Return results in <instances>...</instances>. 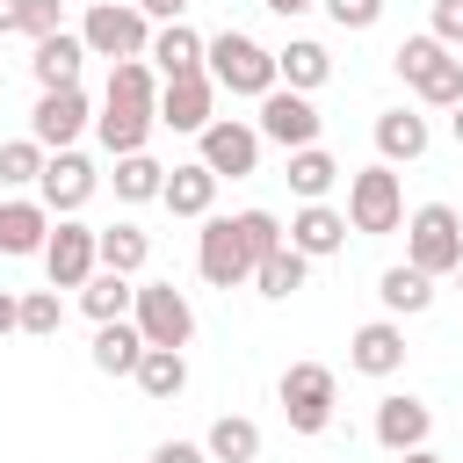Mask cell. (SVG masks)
Here are the masks:
<instances>
[{"instance_id": "cell-1", "label": "cell", "mask_w": 463, "mask_h": 463, "mask_svg": "<svg viewBox=\"0 0 463 463\" xmlns=\"http://www.w3.org/2000/svg\"><path fill=\"white\" fill-rule=\"evenodd\" d=\"M152 123H159V80H152V65H145V58L109 65V94H101V116H94L101 145H109L116 159H130V152H145Z\"/></svg>"}, {"instance_id": "cell-2", "label": "cell", "mask_w": 463, "mask_h": 463, "mask_svg": "<svg viewBox=\"0 0 463 463\" xmlns=\"http://www.w3.org/2000/svg\"><path fill=\"white\" fill-rule=\"evenodd\" d=\"M203 72H210L224 94H246V101H268V94L282 87L275 51H260V43H253V36H239V29H224V36H210V43H203Z\"/></svg>"}, {"instance_id": "cell-3", "label": "cell", "mask_w": 463, "mask_h": 463, "mask_svg": "<svg viewBox=\"0 0 463 463\" xmlns=\"http://www.w3.org/2000/svg\"><path fill=\"white\" fill-rule=\"evenodd\" d=\"M391 65H398V80H405L427 109H456V101H463V58H456L441 36H405V43L391 51Z\"/></svg>"}, {"instance_id": "cell-4", "label": "cell", "mask_w": 463, "mask_h": 463, "mask_svg": "<svg viewBox=\"0 0 463 463\" xmlns=\"http://www.w3.org/2000/svg\"><path fill=\"white\" fill-rule=\"evenodd\" d=\"M80 43H87V58L123 65V58H145L152 51V22H145L137 0H94L87 22H80Z\"/></svg>"}, {"instance_id": "cell-5", "label": "cell", "mask_w": 463, "mask_h": 463, "mask_svg": "<svg viewBox=\"0 0 463 463\" xmlns=\"http://www.w3.org/2000/svg\"><path fill=\"white\" fill-rule=\"evenodd\" d=\"M405 260L420 275H456L463 268V217L449 203H420L405 217Z\"/></svg>"}, {"instance_id": "cell-6", "label": "cell", "mask_w": 463, "mask_h": 463, "mask_svg": "<svg viewBox=\"0 0 463 463\" xmlns=\"http://www.w3.org/2000/svg\"><path fill=\"white\" fill-rule=\"evenodd\" d=\"M275 398H282V420L297 434H326L333 427V405H340V383H333L326 362H289L282 383H275Z\"/></svg>"}, {"instance_id": "cell-7", "label": "cell", "mask_w": 463, "mask_h": 463, "mask_svg": "<svg viewBox=\"0 0 463 463\" xmlns=\"http://www.w3.org/2000/svg\"><path fill=\"white\" fill-rule=\"evenodd\" d=\"M347 224L354 232H369V239H383V232H398L405 224V188H398V174L376 159V166H362L354 181H347Z\"/></svg>"}, {"instance_id": "cell-8", "label": "cell", "mask_w": 463, "mask_h": 463, "mask_svg": "<svg viewBox=\"0 0 463 463\" xmlns=\"http://www.w3.org/2000/svg\"><path fill=\"white\" fill-rule=\"evenodd\" d=\"M43 268H51V289H87L101 275V232L80 224V217H58L51 246H43Z\"/></svg>"}, {"instance_id": "cell-9", "label": "cell", "mask_w": 463, "mask_h": 463, "mask_svg": "<svg viewBox=\"0 0 463 463\" xmlns=\"http://www.w3.org/2000/svg\"><path fill=\"white\" fill-rule=\"evenodd\" d=\"M130 318H137L145 347H188V340H195V311H188V297H181L174 282H145Z\"/></svg>"}, {"instance_id": "cell-10", "label": "cell", "mask_w": 463, "mask_h": 463, "mask_svg": "<svg viewBox=\"0 0 463 463\" xmlns=\"http://www.w3.org/2000/svg\"><path fill=\"white\" fill-rule=\"evenodd\" d=\"M195 268L210 289H232V282H253V260L239 246V217H203L195 232Z\"/></svg>"}, {"instance_id": "cell-11", "label": "cell", "mask_w": 463, "mask_h": 463, "mask_svg": "<svg viewBox=\"0 0 463 463\" xmlns=\"http://www.w3.org/2000/svg\"><path fill=\"white\" fill-rule=\"evenodd\" d=\"M260 145H282V152H304V145H318V109H311V94H297V87H275L268 101H260Z\"/></svg>"}, {"instance_id": "cell-12", "label": "cell", "mask_w": 463, "mask_h": 463, "mask_svg": "<svg viewBox=\"0 0 463 463\" xmlns=\"http://www.w3.org/2000/svg\"><path fill=\"white\" fill-rule=\"evenodd\" d=\"M101 188V174H94V159L87 152H51V166H43V181H36V203L51 210V217H80V203Z\"/></svg>"}, {"instance_id": "cell-13", "label": "cell", "mask_w": 463, "mask_h": 463, "mask_svg": "<svg viewBox=\"0 0 463 463\" xmlns=\"http://www.w3.org/2000/svg\"><path fill=\"white\" fill-rule=\"evenodd\" d=\"M159 123H166V130H188V137H203V130L217 123V80H210V72L166 80V87H159Z\"/></svg>"}, {"instance_id": "cell-14", "label": "cell", "mask_w": 463, "mask_h": 463, "mask_svg": "<svg viewBox=\"0 0 463 463\" xmlns=\"http://www.w3.org/2000/svg\"><path fill=\"white\" fill-rule=\"evenodd\" d=\"M203 166H210L217 181H224V174H232V181H246V174L260 166V130H253V123H239V116H217V123L203 130Z\"/></svg>"}, {"instance_id": "cell-15", "label": "cell", "mask_w": 463, "mask_h": 463, "mask_svg": "<svg viewBox=\"0 0 463 463\" xmlns=\"http://www.w3.org/2000/svg\"><path fill=\"white\" fill-rule=\"evenodd\" d=\"M94 123V109H87V94L80 87H58V94H43L36 101V116H29V137L43 145V152H72V137Z\"/></svg>"}, {"instance_id": "cell-16", "label": "cell", "mask_w": 463, "mask_h": 463, "mask_svg": "<svg viewBox=\"0 0 463 463\" xmlns=\"http://www.w3.org/2000/svg\"><path fill=\"white\" fill-rule=\"evenodd\" d=\"M347 210H333V203H304L297 217H289V246L304 253V260H326V253H340L347 246Z\"/></svg>"}, {"instance_id": "cell-17", "label": "cell", "mask_w": 463, "mask_h": 463, "mask_svg": "<svg viewBox=\"0 0 463 463\" xmlns=\"http://www.w3.org/2000/svg\"><path fill=\"white\" fill-rule=\"evenodd\" d=\"M347 362H354L362 376H398V369H405V333H398V318H369V326H354Z\"/></svg>"}, {"instance_id": "cell-18", "label": "cell", "mask_w": 463, "mask_h": 463, "mask_svg": "<svg viewBox=\"0 0 463 463\" xmlns=\"http://www.w3.org/2000/svg\"><path fill=\"white\" fill-rule=\"evenodd\" d=\"M427 434H434V412H427L420 398H383V405H376V441H383L391 456L427 449Z\"/></svg>"}, {"instance_id": "cell-19", "label": "cell", "mask_w": 463, "mask_h": 463, "mask_svg": "<svg viewBox=\"0 0 463 463\" xmlns=\"http://www.w3.org/2000/svg\"><path fill=\"white\" fill-rule=\"evenodd\" d=\"M145 65H152L159 80H188V72H203V36H195L188 22H166V29H152Z\"/></svg>"}, {"instance_id": "cell-20", "label": "cell", "mask_w": 463, "mask_h": 463, "mask_svg": "<svg viewBox=\"0 0 463 463\" xmlns=\"http://www.w3.org/2000/svg\"><path fill=\"white\" fill-rule=\"evenodd\" d=\"M80 58H87V43H80L72 29H58V36H43V43H36L29 72H36V87H43V94H58V87H80Z\"/></svg>"}, {"instance_id": "cell-21", "label": "cell", "mask_w": 463, "mask_h": 463, "mask_svg": "<svg viewBox=\"0 0 463 463\" xmlns=\"http://www.w3.org/2000/svg\"><path fill=\"white\" fill-rule=\"evenodd\" d=\"M427 145H434L427 116H412V109H383V116H376V152H383V166H398V159L412 166Z\"/></svg>"}, {"instance_id": "cell-22", "label": "cell", "mask_w": 463, "mask_h": 463, "mask_svg": "<svg viewBox=\"0 0 463 463\" xmlns=\"http://www.w3.org/2000/svg\"><path fill=\"white\" fill-rule=\"evenodd\" d=\"M137 362H145V333H137V318H109V326H94V369H101V376H137Z\"/></svg>"}, {"instance_id": "cell-23", "label": "cell", "mask_w": 463, "mask_h": 463, "mask_svg": "<svg viewBox=\"0 0 463 463\" xmlns=\"http://www.w3.org/2000/svg\"><path fill=\"white\" fill-rule=\"evenodd\" d=\"M174 217H210V203H217V174L203 166V159H188V166H166V195H159Z\"/></svg>"}, {"instance_id": "cell-24", "label": "cell", "mask_w": 463, "mask_h": 463, "mask_svg": "<svg viewBox=\"0 0 463 463\" xmlns=\"http://www.w3.org/2000/svg\"><path fill=\"white\" fill-rule=\"evenodd\" d=\"M275 72H282V87L311 94V87H326V80H333V51H326V43H311V36H297V43H282V51H275Z\"/></svg>"}, {"instance_id": "cell-25", "label": "cell", "mask_w": 463, "mask_h": 463, "mask_svg": "<svg viewBox=\"0 0 463 463\" xmlns=\"http://www.w3.org/2000/svg\"><path fill=\"white\" fill-rule=\"evenodd\" d=\"M51 246V210L43 203H0V253H43Z\"/></svg>"}, {"instance_id": "cell-26", "label": "cell", "mask_w": 463, "mask_h": 463, "mask_svg": "<svg viewBox=\"0 0 463 463\" xmlns=\"http://www.w3.org/2000/svg\"><path fill=\"white\" fill-rule=\"evenodd\" d=\"M376 297H383V311L412 318V311H427V304H434V275H420L412 260H398V268H383V275H376Z\"/></svg>"}, {"instance_id": "cell-27", "label": "cell", "mask_w": 463, "mask_h": 463, "mask_svg": "<svg viewBox=\"0 0 463 463\" xmlns=\"http://www.w3.org/2000/svg\"><path fill=\"white\" fill-rule=\"evenodd\" d=\"M80 311L94 318V326H109V318H130L137 311V289H130V275H116V268H101L87 289H80Z\"/></svg>"}, {"instance_id": "cell-28", "label": "cell", "mask_w": 463, "mask_h": 463, "mask_svg": "<svg viewBox=\"0 0 463 463\" xmlns=\"http://www.w3.org/2000/svg\"><path fill=\"white\" fill-rule=\"evenodd\" d=\"M137 391L145 398H181L188 391V362H181V347H145V362H137Z\"/></svg>"}, {"instance_id": "cell-29", "label": "cell", "mask_w": 463, "mask_h": 463, "mask_svg": "<svg viewBox=\"0 0 463 463\" xmlns=\"http://www.w3.org/2000/svg\"><path fill=\"white\" fill-rule=\"evenodd\" d=\"M203 449H210V463H260V427H253L246 412H224Z\"/></svg>"}, {"instance_id": "cell-30", "label": "cell", "mask_w": 463, "mask_h": 463, "mask_svg": "<svg viewBox=\"0 0 463 463\" xmlns=\"http://www.w3.org/2000/svg\"><path fill=\"white\" fill-rule=\"evenodd\" d=\"M340 181V159L326 152V145H304V152H289V188L304 195V203H326V188Z\"/></svg>"}, {"instance_id": "cell-31", "label": "cell", "mask_w": 463, "mask_h": 463, "mask_svg": "<svg viewBox=\"0 0 463 463\" xmlns=\"http://www.w3.org/2000/svg\"><path fill=\"white\" fill-rule=\"evenodd\" d=\"M304 275H311V260H304L297 246H282V253H268V260L253 268V289L282 304V297H297V289H304Z\"/></svg>"}, {"instance_id": "cell-32", "label": "cell", "mask_w": 463, "mask_h": 463, "mask_svg": "<svg viewBox=\"0 0 463 463\" xmlns=\"http://www.w3.org/2000/svg\"><path fill=\"white\" fill-rule=\"evenodd\" d=\"M116 195H123V203H152V195H166V166H159L152 152L116 159Z\"/></svg>"}, {"instance_id": "cell-33", "label": "cell", "mask_w": 463, "mask_h": 463, "mask_svg": "<svg viewBox=\"0 0 463 463\" xmlns=\"http://www.w3.org/2000/svg\"><path fill=\"white\" fill-rule=\"evenodd\" d=\"M152 260V239L137 232V224H109L101 232V268H116V275H137Z\"/></svg>"}, {"instance_id": "cell-34", "label": "cell", "mask_w": 463, "mask_h": 463, "mask_svg": "<svg viewBox=\"0 0 463 463\" xmlns=\"http://www.w3.org/2000/svg\"><path fill=\"white\" fill-rule=\"evenodd\" d=\"M239 246H246V260L260 268L268 253L289 246V239H282V217H275V210H239Z\"/></svg>"}, {"instance_id": "cell-35", "label": "cell", "mask_w": 463, "mask_h": 463, "mask_svg": "<svg viewBox=\"0 0 463 463\" xmlns=\"http://www.w3.org/2000/svg\"><path fill=\"white\" fill-rule=\"evenodd\" d=\"M43 166H51V152H43L36 137H14V145H0V188H22V181H43Z\"/></svg>"}, {"instance_id": "cell-36", "label": "cell", "mask_w": 463, "mask_h": 463, "mask_svg": "<svg viewBox=\"0 0 463 463\" xmlns=\"http://www.w3.org/2000/svg\"><path fill=\"white\" fill-rule=\"evenodd\" d=\"M58 326H65V304H58V289H29V297H22V333L51 340Z\"/></svg>"}, {"instance_id": "cell-37", "label": "cell", "mask_w": 463, "mask_h": 463, "mask_svg": "<svg viewBox=\"0 0 463 463\" xmlns=\"http://www.w3.org/2000/svg\"><path fill=\"white\" fill-rule=\"evenodd\" d=\"M65 29V0H22V36H58Z\"/></svg>"}, {"instance_id": "cell-38", "label": "cell", "mask_w": 463, "mask_h": 463, "mask_svg": "<svg viewBox=\"0 0 463 463\" xmlns=\"http://www.w3.org/2000/svg\"><path fill=\"white\" fill-rule=\"evenodd\" d=\"M340 29H376V14H383V0H318Z\"/></svg>"}, {"instance_id": "cell-39", "label": "cell", "mask_w": 463, "mask_h": 463, "mask_svg": "<svg viewBox=\"0 0 463 463\" xmlns=\"http://www.w3.org/2000/svg\"><path fill=\"white\" fill-rule=\"evenodd\" d=\"M427 36H441V43L456 51V43H463V0H434V29H427Z\"/></svg>"}, {"instance_id": "cell-40", "label": "cell", "mask_w": 463, "mask_h": 463, "mask_svg": "<svg viewBox=\"0 0 463 463\" xmlns=\"http://www.w3.org/2000/svg\"><path fill=\"white\" fill-rule=\"evenodd\" d=\"M152 463H210V449H203V441H159Z\"/></svg>"}, {"instance_id": "cell-41", "label": "cell", "mask_w": 463, "mask_h": 463, "mask_svg": "<svg viewBox=\"0 0 463 463\" xmlns=\"http://www.w3.org/2000/svg\"><path fill=\"white\" fill-rule=\"evenodd\" d=\"M137 7H145V22H159V29H166V22H181L195 0H137Z\"/></svg>"}, {"instance_id": "cell-42", "label": "cell", "mask_w": 463, "mask_h": 463, "mask_svg": "<svg viewBox=\"0 0 463 463\" xmlns=\"http://www.w3.org/2000/svg\"><path fill=\"white\" fill-rule=\"evenodd\" d=\"M7 333H22V297H14V289H0V340H7Z\"/></svg>"}, {"instance_id": "cell-43", "label": "cell", "mask_w": 463, "mask_h": 463, "mask_svg": "<svg viewBox=\"0 0 463 463\" xmlns=\"http://www.w3.org/2000/svg\"><path fill=\"white\" fill-rule=\"evenodd\" d=\"M7 29H22V0H0V36Z\"/></svg>"}, {"instance_id": "cell-44", "label": "cell", "mask_w": 463, "mask_h": 463, "mask_svg": "<svg viewBox=\"0 0 463 463\" xmlns=\"http://www.w3.org/2000/svg\"><path fill=\"white\" fill-rule=\"evenodd\" d=\"M260 7H275V14L289 22V14H304V7H318V0H260Z\"/></svg>"}, {"instance_id": "cell-45", "label": "cell", "mask_w": 463, "mask_h": 463, "mask_svg": "<svg viewBox=\"0 0 463 463\" xmlns=\"http://www.w3.org/2000/svg\"><path fill=\"white\" fill-rule=\"evenodd\" d=\"M398 463H441V456H434V449H412V456H398Z\"/></svg>"}, {"instance_id": "cell-46", "label": "cell", "mask_w": 463, "mask_h": 463, "mask_svg": "<svg viewBox=\"0 0 463 463\" xmlns=\"http://www.w3.org/2000/svg\"><path fill=\"white\" fill-rule=\"evenodd\" d=\"M449 123H456V145H463V101H456V116H449Z\"/></svg>"}, {"instance_id": "cell-47", "label": "cell", "mask_w": 463, "mask_h": 463, "mask_svg": "<svg viewBox=\"0 0 463 463\" xmlns=\"http://www.w3.org/2000/svg\"><path fill=\"white\" fill-rule=\"evenodd\" d=\"M456 282H463V268H456Z\"/></svg>"}]
</instances>
